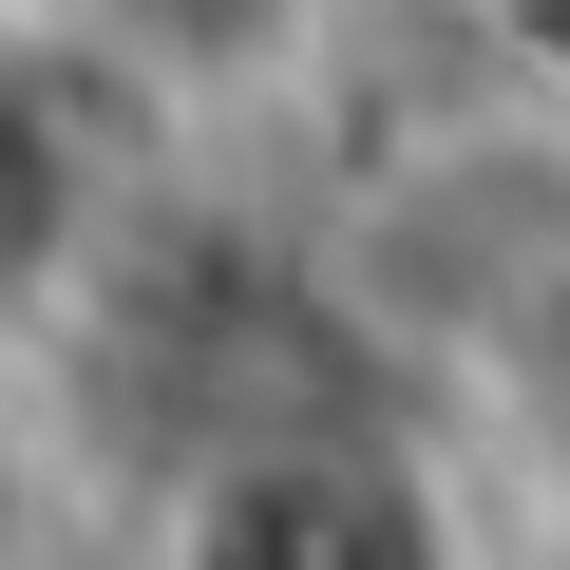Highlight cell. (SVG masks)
<instances>
[{
  "mask_svg": "<svg viewBox=\"0 0 570 570\" xmlns=\"http://www.w3.org/2000/svg\"><path fill=\"white\" fill-rule=\"evenodd\" d=\"M171 570H438V494L362 438H247L190 475Z\"/></svg>",
  "mask_w": 570,
  "mask_h": 570,
  "instance_id": "cell-1",
  "label": "cell"
},
{
  "mask_svg": "<svg viewBox=\"0 0 570 570\" xmlns=\"http://www.w3.org/2000/svg\"><path fill=\"white\" fill-rule=\"evenodd\" d=\"M532 419H551V438H570V324H551V343H532Z\"/></svg>",
  "mask_w": 570,
  "mask_h": 570,
  "instance_id": "cell-2",
  "label": "cell"
},
{
  "mask_svg": "<svg viewBox=\"0 0 570 570\" xmlns=\"http://www.w3.org/2000/svg\"><path fill=\"white\" fill-rule=\"evenodd\" d=\"M513 39H551V58H570V0H513Z\"/></svg>",
  "mask_w": 570,
  "mask_h": 570,
  "instance_id": "cell-3",
  "label": "cell"
}]
</instances>
